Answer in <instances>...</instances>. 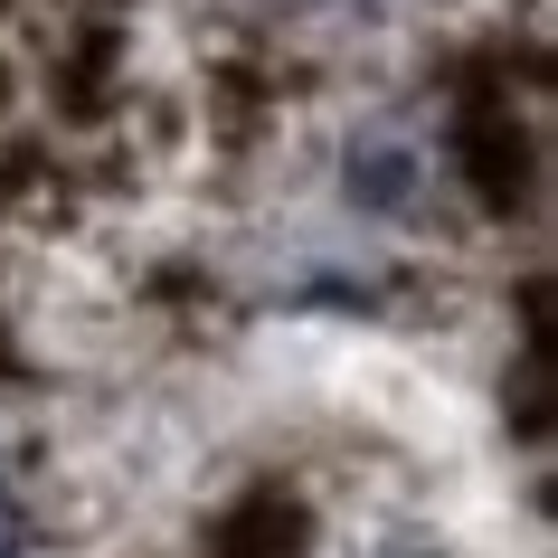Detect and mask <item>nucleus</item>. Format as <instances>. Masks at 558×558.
Wrapping results in <instances>:
<instances>
[{
  "label": "nucleus",
  "instance_id": "f03ea898",
  "mask_svg": "<svg viewBox=\"0 0 558 558\" xmlns=\"http://www.w3.org/2000/svg\"><path fill=\"white\" fill-rule=\"evenodd\" d=\"M0 558H20V501H10V483H0Z\"/></svg>",
  "mask_w": 558,
  "mask_h": 558
},
{
  "label": "nucleus",
  "instance_id": "f257e3e1",
  "mask_svg": "<svg viewBox=\"0 0 558 558\" xmlns=\"http://www.w3.org/2000/svg\"><path fill=\"white\" fill-rule=\"evenodd\" d=\"M416 180V151L398 143V133H369V143H351V199L360 208H398Z\"/></svg>",
  "mask_w": 558,
  "mask_h": 558
},
{
  "label": "nucleus",
  "instance_id": "7ed1b4c3",
  "mask_svg": "<svg viewBox=\"0 0 558 558\" xmlns=\"http://www.w3.org/2000/svg\"><path fill=\"white\" fill-rule=\"evenodd\" d=\"M379 558H436V549H379Z\"/></svg>",
  "mask_w": 558,
  "mask_h": 558
}]
</instances>
